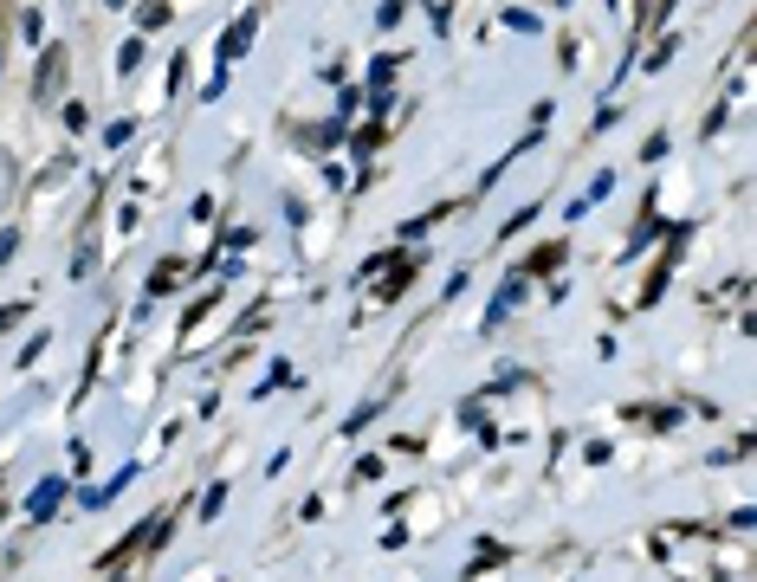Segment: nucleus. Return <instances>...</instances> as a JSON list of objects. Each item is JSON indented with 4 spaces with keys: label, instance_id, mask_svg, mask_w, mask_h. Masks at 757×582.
Segmentation results:
<instances>
[{
    "label": "nucleus",
    "instance_id": "nucleus-3",
    "mask_svg": "<svg viewBox=\"0 0 757 582\" xmlns=\"http://www.w3.org/2000/svg\"><path fill=\"white\" fill-rule=\"evenodd\" d=\"M505 556H512L505 544H493V537H479V544H472V563H466V576H479V569H499Z\"/></svg>",
    "mask_w": 757,
    "mask_h": 582
},
{
    "label": "nucleus",
    "instance_id": "nucleus-8",
    "mask_svg": "<svg viewBox=\"0 0 757 582\" xmlns=\"http://www.w3.org/2000/svg\"><path fill=\"white\" fill-rule=\"evenodd\" d=\"M143 65V39H123V52H117V71H136Z\"/></svg>",
    "mask_w": 757,
    "mask_h": 582
},
{
    "label": "nucleus",
    "instance_id": "nucleus-13",
    "mask_svg": "<svg viewBox=\"0 0 757 582\" xmlns=\"http://www.w3.org/2000/svg\"><path fill=\"white\" fill-rule=\"evenodd\" d=\"M14 246H20V234H0V265L14 259Z\"/></svg>",
    "mask_w": 757,
    "mask_h": 582
},
{
    "label": "nucleus",
    "instance_id": "nucleus-6",
    "mask_svg": "<svg viewBox=\"0 0 757 582\" xmlns=\"http://www.w3.org/2000/svg\"><path fill=\"white\" fill-rule=\"evenodd\" d=\"M564 253H570L564 240H557V246H537V253L524 259V272H550V265H564Z\"/></svg>",
    "mask_w": 757,
    "mask_h": 582
},
{
    "label": "nucleus",
    "instance_id": "nucleus-7",
    "mask_svg": "<svg viewBox=\"0 0 757 582\" xmlns=\"http://www.w3.org/2000/svg\"><path fill=\"white\" fill-rule=\"evenodd\" d=\"M305 142H311V150H330V142H343V123H317Z\"/></svg>",
    "mask_w": 757,
    "mask_h": 582
},
{
    "label": "nucleus",
    "instance_id": "nucleus-12",
    "mask_svg": "<svg viewBox=\"0 0 757 582\" xmlns=\"http://www.w3.org/2000/svg\"><path fill=\"white\" fill-rule=\"evenodd\" d=\"M221 504H227V485H214L208 498H201V518H221Z\"/></svg>",
    "mask_w": 757,
    "mask_h": 582
},
{
    "label": "nucleus",
    "instance_id": "nucleus-1",
    "mask_svg": "<svg viewBox=\"0 0 757 582\" xmlns=\"http://www.w3.org/2000/svg\"><path fill=\"white\" fill-rule=\"evenodd\" d=\"M253 33H259V20H253V14H240V20H233L227 33H221V65H233V58H240V52L253 46Z\"/></svg>",
    "mask_w": 757,
    "mask_h": 582
},
{
    "label": "nucleus",
    "instance_id": "nucleus-4",
    "mask_svg": "<svg viewBox=\"0 0 757 582\" xmlns=\"http://www.w3.org/2000/svg\"><path fill=\"white\" fill-rule=\"evenodd\" d=\"M143 544H150V525H136V531H130V537H123L117 550H104V556H98V569H117L123 556H136V550H143Z\"/></svg>",
    "mask_w": 757,
    "mask_h": 582
},
{
    "label": "nucleus",
    "instance_id": "nucleus-10",
    "mask_svg": "<svg viewBox=\"0 0 757 582\" xmlns=\"http://www.w3.org/2000/svg\"><path fill=\"white\" fill-rule=\"evenodd\" d=\"M143 26H169V0H143Z\"/></svg>",
    "mask_w": 757,
    "mask_h": 582
},
{
    "label": "nucleus",
    "instance_id": "nucleus-9",
    "mask_svg": "<svg viewBox=\"0 0 757 582\" xmlns=\"http://www.w3.org/2000/svg\"><path fill=\"white\" fill-rule=\"evenodd\" d=\"M395 71H401V58H395V52H382V58H376V91H389Z\"/></svg>",
    "mask_w": 757,
    "mask_h": 582
},
{
    "label": "nucleus",
    "instance_id": "nucleus-5",
    "mask_svg": "<svg viewBox=\"0 0 757 582\" xmlns=\"http://www.w3.org/2000/svg\"><path fill=\"white\" fill-rule=\"evenodd\" d=\"M58 71H65V46H52V52H46V65H39V98H52V91H58Z\"/></svg>",
    "mask_w": 757,
    "mask_h": 582
},
{
    "label": "nucleus",
    "instance_id": "nucleus-11",
    "mask_svg": "<svg viewBox=\"0 0 757 582\" xmlns=\"http://www.w3.org/2000/svg\"><path fill=\"white\" fill-rule=\"evenodd\" d=\"M401 14H408V0H382V14H376V20H382V33H389V26H401Z\"/></svg>",
    "mask_w": 757,
    "mask_h": 582
},
{
    "label": "nucleus",
    "instance_id": "nucleus-14",
    "mask_svg": "<svg viewBox=\"0 0 757 582\" xmlns=\"http://www.w3.org/2000/svg\"><path fill=\"white\" fill-rule=\"evenodd\" d=\"M7 324H20V305H7V311H0V330H7Z\"/></svg>",
    "mask_w": 757,
    "mask_h": 582
},
{
    "label": "nucleus",
    "instance_id": "nucleus-15",
    "mask_svg": "<svg viewBox=\"0 0 757 582\" xmlns=\"http://www.w3.org/2000/svg\"><path fill=\"white\" fill-rule=\"evenodd\" d=\"M0 65H7V52H0Z\"/></svg>",
    "mask_w": 757,
    "mask_h": 582
},
{
    "label": "nucleus",
    "instance_id": "nucleus-2",
    "mask_svg": "<svg viewBox=\"0 0 757 582\" xmlns=\"http://www.w3.org/2000/svg\"><path fill=\"white\" fill-rule=\"evenodd\" d=\"M58 498H65V479H39L33 498H26V512H33V518H52V512H58Z\"/></svg>",
    "mask_w": 757,
    "mask_h": 582
}]
</instances>
